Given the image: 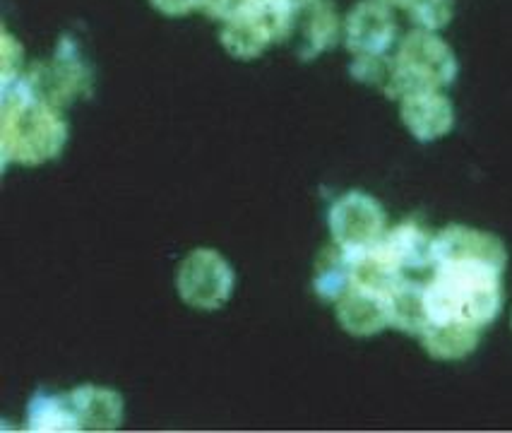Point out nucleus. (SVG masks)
<instances>
[{
	"label": "nucleus",
	"mask_w": 512,
	"mask_h": 433,
	"mask_svg": "<svg viewBox=\"0 0 512 433\" xmlns=\"http://www.w3.org/2000/svg\"><path fill=\"white\" fill-rule=\"evenodd\" d=\"M375 246L402 272L433 268V236L416 222H404L388 231Z\"/></svg>",
	"instance_id": "f8f14e48"
},
{
	"label": "nucleus",
	"mask_w": 512,
	"mask_h": 433,
	"mask_svg": "<svg viewBox=\"0 0 512 433\" xmlns=\"http://www.w3.org/2000/svg\"><path fill=\"white\" fill-rule=\"evenodd\" d=\"M457 56L436 32L414 29L402 39L397 56L392 58V80L388 85L390 99L407 97L414 92L443 90L455 82Z\"/></svg>",
	"instance_id": "7ed1b4c3"
},
{
	"label": "nucleus",
	"mask_w": 512,
	"mask_h": 433,
	"mask_svg": "<svg viewBox=\"0 0 512 433\" xmlns=\"http://www.w3.org/2000/svg\"><path fill=\"white\" fill-rule=\"evenodd\" d=\"M255 0H200V10L205 15L214 17V20H231V17L241 15L248 10Z\"/></svg>",
	"instance_id": "412c9836"
},
{
	"label": "nucleus",
	"mask_w": 512,
	"mask_h": 433,
	"mask_svg": "<svg viewBox=\"0 0 512 433\" xmlns=\"http://www.w3.org/2000/svg\"><path fill=\"white\" fill-rule=\"evenodd\" d=\"M294 3L296 10H311L315 3H320V0H291Z\"/></svg>",
	"instance_id": "b1692460"
},
{
	"label": "nucleus",
	"mask_w": 512,
	"mask_h": 433,
	"mask_svg": "<svg viewBox=\"0 0 512 433\" xmlns=\"http://www.w3.org/2000/svg\"><path fill=\"white\" fill-rule=\"evenodd\" d=\"M27 429L41 433L80 431V419L70 393H46L37 390L27 407Z\"/></svg>",
	"instance_id": "dca6fc26"
},
{
	"label": "nucleus",
	"mask_w": 512,
	"mask_h": 433,
	"mask_svg": "<svg viewBox=\"0 0 512 433\" xmlns=\"http://www.w3.org/2000/svg\"><path fill=\"white\" fill-rule=\"evenodd\" d=\"M402 10L419 29L438 32L455 15V0H402Z\"/></svg>",
	"instance_id": "6ab92c4d"
},
{
	"label": "nucleus",
	"mask_w": 512,
	"mask_h": 433,
	"mask_svg": "<svg viewBox=\"0 0 512 433\" xmlns=\"http://www.w3.org/2000/svg\"><path fill=\"white\" fill-rule=\"evenodd\" d=\"M159 13L169 17H181L200 8V0H150Z\"/></svg>",
	"instance_id": "5701e85b"
},
{
	"label": "nucleus",
	"mask_w": 512,
	"mask_h": 433,
	"mask_svg": "<svg viewBox=\"0 0 512 433\" xmlns=\"http://www.w3.org/2000/svg\"><path fill=\"white\" fill-rule=\"evenodd\" d=\"M349 73L354 80L375 85L385 92L392 80V61L388 56H356L349 65Z\"/></svg>",
	"instance_id": "aec40b11"
},
{
	"label": "nucleus",
	"mask_w": 512,
	"mask_h": 433,
	"mask_svg": "<svg viewBox=\"0 0 512 433\" xmlns=\"http://www.w3.org/2000/svg\"><path fill=\"white\" fill-rule=\"evenodd\" d=\"M395 39V17L378 0H361L344 20V44L354 56H385Z\"/></svg>",
	"instance_id": "1a4fd4ad"
},
{
	"label": "nucleus",
	"mask_w": 512,
	"mask_h": 433,
	"mask_svg": "<svg viewBox=\"0 0 512 433\" xmlns=\"http://www.w3.org/2000/svg\"><path fill=\"white\" fill-rule=\"evenodd\" d=\"M503 272L484 263L436 265L426 282V304L431 323L462 320L486 328L503 308Z\"/></svg>",
	"instance_id": "f257e3e1"
},
{
	"label": "nucleus",
	"mask_w": 512,
	"mask_h": 433,
	"mask_svg": "<svg viewBox=\"0 0 512 433\" xmlns=\"http://www.w3.org/2000/svg\"><path fill=\"white\" fill-rule=\"evenodd\" d=\"M327 224L339 248L366 251L385 236V210L373 195L349 191L332 203Z\"/></svg>",
	"instance_id": "0eeeda50"
},
{
	"label": "nucleus",
	"mask_w": 512,
	"mask_h": 433,
	"mask_svg": "<svg viewBox=\"0 0 512 433\" xmlns=\"http://www.w3.org/2000/svg\"><path fill=\"white\" fill-rule=\"evenodd\" d=\"M337 320L349 335L371 337L383 332L390 325L388 299L368 289L351 287L342 299L337 301Z\"/></svg>",
	"instance_id": "9b49d317"
},
{
	"label": "nucleus",
	"mask_w": 512,
	"mask_h": 433,
	"mask_svg": "<svg viewBox=\"0 0 512 433\" xmlns=\"http://www.w3.org/2000/svg\"><path fill=\"white\" fill-rule=\"evenodd\" d=\"M73 395L80 431H113L123 424V397L99 385H80Z\"/></svg>",
	"instance_id": "ddd939ff"
},
{
	"label": "nucleus",
	"mask_w": 512,
	"mask_h": 433,
	"mask_svg": "<svg viewBox=\"0 0 512 433\" xmlns=\"http://www.w3.org/2000/svg\"><path fill=\"white\" fill-rule=\"evenodd\" d=\"M402 123L419 142L445 138L455 126V106L440 90L414 92L402 97Z\"/></svg>",
	"instance_id": "9d476101"
},
{
	"label": "nucleus",
	"mask_w": 512,
	"mask_h": 433,
	"mask_svg": "<svg viewBox=\"0 0 512 433\" xmlns=\"http://www.w3.org/2000/svg\"><path fill=\"white\" fill-rule=\"evenodd\" d=\"M388 313L392 328L407 332V335H424L431 325V313L426 304V284L404 280L388 294Z\"/></svg>",
	"instance_id": "2eb2a0df"
},
{
	"label": "nucleus",
	"mask_w": 512,
	"mask_h": 433,
	"mask_svg": "<svg viewBox=\"0 0 512 433\" xmlns=\"http://www.w3.org/2000/svg\"><path fill=\"white\" fill-rule=\"evenodd\" d=\"M479 332L472 323L462 320H443V323H431L421 340L428 357L438 361H460L474 352L479 344Z\"/></svg>",
	"instance_id": "4468645a"
},
{
	"label": "nucleus",
	"mask_w": 512,
	"mask_h": 433,
	"mask_svg": "<svg viewBox=\"0 0 512 433\" xmlns=\"http://www.w3.org/2000/svg\"><path fill=\"white\" fill-rule=\"evenodd\" d=\"M296 13L299 10L291 0H255L241 15L224 22L219 41L224 51L238 61H253L263 56V51L272 44L289 37Z\"/></svg>",
	"instance_id": "20e7f679"
},
{
	"label": "nucleus",
	"mask_w": 512,
	"mask_h": 433,
	"mask_svg": "<svg viewBox=\"0 0 512 433\" xmlns=\"http://www.w3.org/2000/svg\"><path fill=\"white\" fill-rule=\"evenodd\" d=\"M339 39V15L330 0H320L308 10L306 20V46H303L301 58L311 61L318 53L330 51Z\"/></svg>",
	"instance_id": "a211bd4d"
},
{
	"label": "nucleus",
	"mask_w": 512,
	"mask_h": 433,
	"mask_svg": "<svg viewBox=\"0 0 512 433\" xmlns=\"http://www.w3.org/2000/svg\"><path fill=\"white\" fill-rule=\"evenodd\" d=\"M443 263H484L503 272L508 251L498 236L462 224H450L433 236V268Z\"/></svg>",
	"instance_id": "6e6552de"
},
{
	"label": "nucleus",
	"mask_w": 512,
	"mask_h": 433,
	"mask_svg": "<svg viewBox=\"0 0 512 433\" xmlns=\"http://www.w3.org/2000/svg\"><path fill=\"white\" fill-rule=\"evenodd\" d=\"M0 51H3V75L20 73L22 65V46L15 37H10L8 29H3V39H0Z\"/></svg>",
	"instance_id": "4be33fe9"
},
{
	"label": "nucleus",
	"mask_w": 512,
	"mask_h": 433,
	"mask_svg": "<svg viewBox=\"0 0 512 433\" xmlns=\"http://www.w3.org/2000/svg\"><path fill=\"white\" fill-rule=\"evenodd\" d=\"M378 3L388 5V8H402V0H378Z\"/></svg>",
	"instance_id": "393cba45"
},
{
	"label": "nucleus",
	"mask_w": 512,
	"mask_h": 433,
	"mask_svg": "<svg viewBox=\"0 0 512 433\" xmlns=\"http://www.w3.org/2000/svg\"><path fill=\"white\" fill-rule=\"evenodd\" d=\"M68 142V123L56 106L39 99L0 109V154L3 166L17 162L39 166L56 159Z\"/></svg>",
	"instance_id": "f03ea898"
},
{
	"label": "nucleus",
	"mask_w": 512,
	"mask_h": 433,
	"mask_svg": "<svg viewBox=\"0 0 512 433\" xmlns=\"http://www.w3.org/2000/svg\"><path fill=\"white\" fill-rule=\"evenodd\" d=\"M27 80L39 102L56 106L70 104L77 97L92 94V70L80 56V44L73 37H61L51 61L34 63L27 70Z\"/></svg>",
	"instance_id": "39448f33"
},
{
	"label": "nucleus",
	"mask_w": 512,
	"mask_h": 433,
	"mask_svg": "<svg viewBox=\"0 0 512 433\" xmlns=\"http://www.w3.org/2000/svg\"><path fill=\"white\" fill-rule=\"evenodd\" d=\"M313 287L323 301H339L351 289V260L337 243L318 255Z\"/></svg>",
	"instance_id": "f3484780"
},
{
	"label": "nucleus",
	"mask_w": 512,
	"mask_h": 433,
	"mask_svg": "<svg viewBox=\"0 0 512 433\" xmlns=\"http://www.w3.org/2000/svg\"><path fill=\"white\" fill-rule=\"evenodd\" d=\"M178 294L188 306L217 311L234 294L236 275L229 260L214 248H195L178 270Z\"/></svg>",
	"instance_id": "423d86ee"
}]
</instances>
